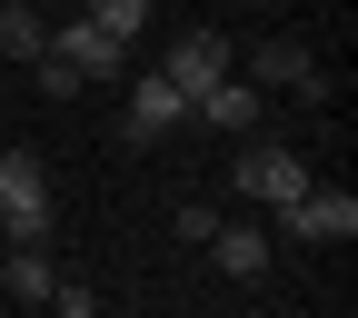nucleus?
<instances>
[{
	"instance_id": "obj_4",
	"label": "nucleus",
	"mask_w": 358,
	"mask_h": 318,
	"mask_svg": "<svg viewBox=\"0 0 358 318\" xmlns=\"http://www.w3.org/2000/svg\"><path fill=\"white\" fill-rule=\"evenodd\" d=\"M159 80L179 89V100H199L209 80H229V40H219V30H189V40H169V60H159Z\"/></svg>"
},
{
	"instance_id": "obj_9",
	"label": "nucleus",
	"mask_w": 358,
	"mask_h": 318,
	"mask_svg": "<svg viewBox=\"0 0 358 318\" xmlns=\"http://www.w3.org/2000/svg\"><path fill=\"white\" fill-rule=\"evenodd\" d=\"M209 259L229 268V279H259V268H268V239L259 229H209Z\"/></svg>"
},
{
	"instance_id": "obj_6",
	"label": "nucleus",
	"mask_w": 358,
	"mask_h": 318,
	"mask_svg": "<svg viewBox=\"0 0 358 318\" xmlns=\"http://www.w3.org/2000/svg\"><path fill=\"white\" fill-rule=\"evenodd\" d=\"M189 120V100H179L169 80H129V110H120V129H129V150H150L159 129H179Z\"/></svg>"
},
{
	"instance_id": "obj_1",
	"label": "nucleus",
	"mask_w": 358,
	"mask_h": 318,
	"mask_svg": "<svg viewBox=\"0 0 358 318\" xmlns=\"http://www.w3.org/2000/svg\"><path fill=\"white\" fill-rule=\"evenodd\" d=\"M30 70H40V89H50V100H70L80 80H120V70H129V40H110L100 20H70Z\"/></svg>"
},
{
	"instance_id": "obj_12",
	"label": "nucleus",
	"mask_w": 358,
	"mask_h": 318,
	"mask_svg": "<svg viewBox=\"0 0 358 318\" xmlns=\"http://www.w3.org/2000/svg\"><path fill=\"white\" fill-rule=\"evenodd\" d=\"M0 279H10V298H50V279H60V268L40 259V249H10V268H0Z\"/></svg>"
},
{
	"instance_id": "obj_2",
	"label": "nucleus",
	"mask_w": 358,
	"mask_h": 318,
	"mask_svg": "<svg viewBox=\"0 0 358 318\" xmlns=\"http://www.w3.org/2000/svg\"><path fill=\"white\" fill-rule=\"evenodd\" d=\"M229 179H239L249 199H268V209H289L299 189H319V169H308L299 150H279V140H259V150H239V159H229Z\"/></svg>"
},
{
	"instance_id": "obj_8",
	"label": "nucleus",
	"mask_w": 358,
	"mask_h": 318,
	"mask_svg": "<svg viewBox=\"0 0 358 318\" xmlns=\"http://www.w3.org/2000/svg\"><path fill=\"white\" fill-rule=\"evenodd\" d=\"M249 89H319V70H308V50H299V40H268Z\"/></svg>"
},
{
	"instance_id": "obj_7",
	"label": "nucleus",
	"mask_w": 358,
	"mask_h": 318,
	"mask_svg": "<svg viewBox=\"0 0 358 318\" xmlns=\"http://www.w3.org/2000/svg\"><path fill=\"white\" fill-rule=\"evenodd\" d=\"M189 110H199L209 129H229V140H239V129H259V89H249V80H209Z\"/></svg>"
},
{
	"instance_id": "obj_10",
	"label": "nucleus",
	"mask_w": 358,
	"mask_h": 318,
	"mask_svg": "<svg viewBox=\"0 0 358 318\" xmlns=\"http://www.w3.org/2000/svg\"><path fill=\"white\" fill-rule=\"evenodd\" d=\"M0 50H10V60H40V50H50V30H40L30 0H0Z\"/></svg>"
},
{
	"instance_id": "obj_3",
	"label": "nucleus",
	"mask_w": 358,
	"mask_h": 318,
	"mask_svg": "<svg viewBox=\"0 0 358 318\" xmlns=\"http://www.w3.org/2000/svg\"><path fill=\"white\" fill-rule=\"evenodd\" d=\"M0 219H10L20 249L50 239V179H40V159H0Z\"/></svg>"
},
{
	"instance_id": "obj_5",
	"label": "nucleus",
	"mask_w": 358,
	"mask_h": 318,
	"mask_svg": "<svg viewBox=\"0 0 358 318\" xmlns=\"http://www.w3.org/2000/svg\"><path fill=\"white\" fill-rule=\"evenodd\" d=\"M279 219H289V239H329V249L358 239V199H348V189H299Z\"/></svg>"
},
{
	"instance_id": "obj_13",
	"label": "nucleus",
	"mask_w": 358,
	"mask_h": 318,
	"mask_svg": "<svg viewBox=\"0 0 358 318\" xmlns=\"http://www.w3.org/2000/svg\"><path fill=\"white\" fill-rule=\"evenodd\" d=\"M50 308H60V318H90V289H80V279H50Z\"/></svg>"
},
{
	"instance_id": "obj_11",
	"label": "nucleus",
	"mask_w": 358,
	"mask_h": 318,
	"mask_svg": "<svg viewBox=\"0 0 358 318\" xmlns=\"http://www.w3.org/2000/svg\"><path fill=\"white\" fill-rule=\"evenodd\" d=\"M80 20H100L110 40H140V30H150V0H90Z\"/></svg>"
}]
</instances>
